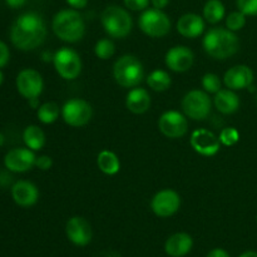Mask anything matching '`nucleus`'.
Masks as SVG:
<instances>
[{"mask_svg":"<svg viewBox=\"0 0 257 257\" xmlns=\"http://www.w3.org/2000/svg\"><path fill=\"white\" fill-rule=\"evenodd\" d=\"M47 38V24L40 14L27 12L20 14L10 28V42L17 49L30 52L37 49Z\"/></svg>","mask_w":257,"mask_h":257,"instance_id":"1","label":"nucleus"},{"mask_svg":"<svg viewBox=\"0 0 257 257\" xmlns=\"http://www.w3.org/2000/svg\"><path fill=\"white\" fill-rule=\"evenodd\" d=\"M205 52L213 59H227L232 57L240 49V40L227 28H212L206 33L202 40Z\"/></svg>","mask_w":257,"mask_h":257,"instance_id":"2","label":"nucleus"},{"mask_svg":"<svg viewBox=\"0 0 257 257\" xmlns=\"http://www.w3.org/2000/svg\"><path fill=\"white\" fill-rule=\"evenodd\" d=\"M52 29L63 42L77 43L84 38L85 23L77 9H63L53 17Z\"/></svg>","mask_w":257,"mask_h":257,"instance_id":"3","label":"nucleus"},{"mask_svg":"<svg viewBox=\"0 0 257 257\" xmlns=\"http://www.w3.org/2000/svg\"><path fill=\"white\" fill-rule=\"evenodd\" d=\"M100 23L110 38L123 39L132 32L133 20L127 9L119 5H108L100 14Z\"/></svg>","mask_w":257,"mask_h":257,"instance_id":"4","label":"nucleus"},{"mask_svg":"<svg viewBox=\"0 0 257 257\" xmlns=\"http://www.w3.org/2000/svg\"><path fill=\"white\" fill-rule=\"evenodd\" d=\"M113 77L120 87L135 88L142 83L145 68L137 57L125 54L115 60L113 65Z\"/></svg>","mask_w":257,"mask_h":257,"instance_id":"5","label":"nucleus"},{"mask_svg":"<svg viewBox=\"0 0 257 257\" xmlns=\"http://www.w3.org/2000/svg\"><path fill=\"white\" fill-rule=\"evenodd\" d=\"M211 105L212 103L208 93L200 89L186 93L181 102L183 114L193 120H205L211 113Z\"/></svg>","mask_w":257,"mask_h":257,"instance_id":"6","label":"nucleus"},{"mask_svg":"<svg viewBox=\"0 0 257 257\" xmlns=\"http://www.w3.org/2000/svg\"><path fill=\"white\" fill-rule=\"evenodd\" d=\"M141 30L151 38H162L170 33L171 20L163 10L151 8L143 10L138 19Z\"/></svg>","mask_w":257,"mask_h":257,"instance_id":"7","label":"nucleus"},{"mask_svg":"<svg viewBox=\"0 0 257 257\" xmlns=\"http://www.w3.org/2000/svg\"><path fill=\"white\" fill-rule=\"evenodd\" d=\"M55 72L67 80H73L79 77L82 72V59L74 49L68 47L60 48L53 57Z\"/></svg>","mask_w":257,"mask_h":257,"instance_id":"8","label":"nucleus"},{"mask_svg":"<svg viewBox=\"0 0 257 257\" xmlns=\"http://www.w3.org/2000/svg\"><path fill=\"white\" fill-rule=\"evenodd\" d=\"M63 120L70 127H84L90 122L93 117L92 105L84 99L80 98H73L67 100L62 107Z\"/></svg>","mask_w":257,"mask_h":257,"instance_id":"9","label":"nucleus"},{"mask_svg":"<svg viewBox=\"0 0 257 257\" xmlns=\"http://www.w3.org/2000/svg\"><path fill=\"white\" fill-rule=\"evenodd\" d=\"M17 89L19 94L25 99L39 98L44 89V80L42 74L33 68H24L17 75Z\"/></svg>","mask_w":257,"mask_h":257,"instance_id":"10","label":"nucleus"},{"mask_svg":"<svg viewBox=\"0 0 257 257\" xmlns=\"http://www.w3.org/2000/svg\"><path fill=\"white\" fill-rule=\"evenodd\" d=\"M181 207V197L176 191L165 188L153 196L151 201V208L158 217H171Z\"/></svg>","mask_w":257,"mask_h":257,"instance_id":"11","label":"nucleus"},{"mask_svg":"<svg viewBox=\"0 0 257 257\" xmlns=\"http://www.w3.org/2000/svg\"><path fill=\"white\" fill-rule=\"evenodd\" d=\"M37 156L34 151L28 147L13 148L5 155L4 166L9 172L24 173L32 170L35 166Z\"/></svg>","mask_w":257,"mask_h":257,"instance_id":"12","label":"nucleus"},{"mask_svg":"<svg viewBox=\"0 0 257 257\" xmlns=\"http://www.w3.org/2000/svg\"><path fill=\"white\" fill-rule=\"evenodd\" d=\"M158 128L161 133L167 138H181L187 133L188 122L187 117L177 110L165 112L158 119Z\"/></svg>","mask_w":257,"mask_h":257,"instance_id":"13","label":"nucleus"},{"mask_svg":"<svg viewBox=\"0 0 257 257\" xmlns=\"http://www.w3.org/2000/svg\"><path fill=\"white\" fill-rule=\"evenodd\" d=\"M190 145L198 155L205 156V157L215 156L221 147L220 138L213 132L203 130V128L193 131L190 138Z\"/></svg>","mask_w":257,"mask_h":257,"instance_id":"14","label":"nucleus"},{"mask_svg":"<svg viewBox=\"0 0 257 257\" xmlns=\"http://www.w3.org/2000/svg\"><path fill=\"white\" fill-rule=\"evenodd\" d=\"M65 235L73 245L84 247V246L89 245V242L92 241L93 232L90 223L84 217L74 216V217L69 218L65 225Z\"/></svg>","mask_w":257,"mask_h":257,"instance_id":"15","label":"nucleus"},{"mask_svg":"<svg viewBox=\"0 0 257 257\" xmlns=\"http://www.w3.org/2000/svg\"><path fill=\"white\" fill-rule=\"evenodd\" d=\"M193 62H195V54L190 48L185 45H176L166 53L165 63L172 72H187L192 68Z\"/></svg>","mask_w":257,"mask_h":257,"instance_id":"16","label":"nucleus"},{"mask_svg":"<svg viewBox=\"0 0 257 257\" xmlns=\"http://www.w3.org/2000/svg\"><path fill=\"white\" fill-rule=\"evenodd\" d=\"M12 198L20 207H32L39 200V190L33 182L27 180H19L12 186Z\"/></svg>","mask_w":257,"mask_h":257,"instance_id":"17","label":"nucleus"},{"mask_svg":"<svg viewBox=\"0 0 257 257\" xmlns=\"http://www.w3.org/2000/svg\"><path fill=\"white\" fill-rule=\"evenodd\" d=\"M223 83H225L226 88L232 90H241L248 88L253 83L252 69L245 64L235 65L225 73Z\"/></svg>","mask_w":257,"mask_h":257,"instance_id":"18","label":"nucleus"},{"mask_svg":"<svg viewBox=\"0 0 257 257\" xmlns=\"http://www.w3.org/2000/svg\"><path fill=\"white\" fill-rule=\"evenodd\" d=\"M205 30V20L195 13L183 14L177 22V32L188 39L198 38Z\"/></svg>","mask_w":257,"mask_h":257,"instance_id":"19","label":"nucleus"},{"mask_svg":"<svg viewBox=\"0 0 257 257\" xmlns=\"http://www.w3.org/2000/svg\"><path fill=\"white\" fill-rule=\"evenodd\" d=\"M193 247V240L188 233L177 232L167 238L165 243V251L171 257H183Z\"/></svg>","mask_w":257,"mask_h":257,"instance_id":"20","label":"nucleus"},{"mask_svg":"<svg viewBox=\"0 0 257 257\" xmlns=\"http://www.w3.org/2000/svg\"><path fill=\"white\" fill-rule=\"evenodd\" d=\"M125 105L128 110L135 114H143L151 107V95L145 88L135 87L128 92L125 98Z\"/></svg>","mask_w":257,"mask_h":257,"instance_id":"21","label":"nucleus"},{"mask_svg":"<svg viewBox=\"0 0 257 257\" xmlns=\"http://www.w3.org/2000/svg\"><path fill=\"white\" fill-rule=\"evenodd\" d=\"M215 107L222 114H232L240 108V98L232 89H220L213 98Z\"/></svg>","mask_w":257,"mask_h":257,"instance_id":"22","label":"nucleus"},{"mask_svg":"<svg viewBox=\"0 0 257 257\" xmlns=\"http://www.w3.org/2000/svg\"><path fill=\"white\" fill-rule=\"evenodd\" d=\"M23 141L32 151H40L45 146V133L39 125L30 124L23 132Z\"/></svg>","mask_w":257,"mask_h":257,"instance_id":"23","label":"nucleus"},{"mask_svg":"<svg viewBox=\"0 0 257 257\" xmlns=\"http://www.w3.org/2000/svg\"><path fill=\"white\" fill-rule=\"evenodd\" d=\"M97 165L98 168L102 171L104 175L113 176L117 175L120 170V162L118 156L112 151L104 150L99 152L97 157Z\"/></svg>","mask_w":257,"mask_h":257,"instance_id":"24","label":"nucleus"},{"mask_svg":"<svg viewBox=\"0 0 257 257\" xmlns=\"http://www.w3.org/2000/svg\"><path fill=\"white\" fill-rule=\"evenodd\" d=\"M226 8L221 0H207L203 7V18L210 24H217L225 18Z\"/></svg>","mask_w":257,"mask_h":257,"instance_id":"25","label":"nucleus"},{"mask_svg":"<svg viewBox=\"0 0 257 257\" xmlns=\"http://www.w3.org/2000/svg\"><path fill=\"white\" fill-rule=\"evenodd\" d=\"M171 75L166 70H153L147 77V84L155 92H165L171 87Z\"/></svg>","mask_w":257,"mask_h":257,"instance_id":"26","label":"nucleus"},{"mask_svg":"<svg viewBox=\"0 0 257 257\" xmlns=\"http://www.w3.org/2000/svg\"><path fill=\"white\" fill-rule=\"evenodd\" d=\"M62 109L55 102H45L37 109V117L43 124H52L59 117Z\"/></svg>","mask_w":257,"mask_h":257,"instance_id":"27","label":"nucleus"},{"mask_svg":"<svg viewBox=\"0 0 257 257\" xmlns=\"http://www.w3.org/2000/svg\"><path fill=\"white\" fill-rule=\"evenodd\" d=\"M94 53L97 58L102 60L110 59L115 53V45L108 38H103V39L98 40L94 45Z\"/></svg>","mask_w":257,"mask_h":257,"instance_id":"28","label":"nucleus"},{"mask_svg":"<svg viewBox=\"0 0 257 257\" xmlns=\"http://www.w3.org/2000/svg\"><path fill=\"white\" fill-rule=\"evenodd\" d=\"M246 25V15L242 12H232L226 17V28L231 32H238Z\"/></svg>","mask_w":257,"mask_h":257,"instance_id":"29","label":"nucleus"},{"mask_svg":"<svg viewBox=\"0 0 257 257\" xmlns=\"http://www.w3.org/2000/svg\"><path fill=\"white\" fill-rule=\"evenodd\" d=\"M202 87L205 92L210 94H216L221 89L220 77L215 73H206L202 77Z\"/></svg>","mask_w":257,"mask_h":257,"instance_id":"30","label":"nucleus"},{"mask_svg":"<svg viewBox=\"0 0 257 257\" xmlns=\"http://www.w3.org/2000/svg\"><path fill=\"white\" fill-rule=\"evenodd\" d=\"M220 142L221 145L227 146V147H231V146L236 145L240 140V133L236 128L233 127H226L221 131L220 133Z\"/></svg>","mask_w":257,"mask_h":257,"instance_id":"31","label":"nucleus"},{"mask_svg":"<svg viewBox=\"0 0 257 257\" xmlns=\"http://www.w3.org/2000/svg\"><path fill=\"white\" fill-rule=\"evenodd\" d=\"M236 5L246 17H257V0H237Z\"/></svg>","mask_w":257,"mask_h":257,"instance_id":"32","label":"nucleus"},{"mask_svg":"<svg viewBox=\"0 0 257 257\" xmlns=\"http://www.w3.org/2000/svg\"><path fill=\"white\" fill-rule=\"evenodd\" d=\"M151 0H123L125 8L132 12H143V10L148 9Z\"/></svg>","mask_w":257,"mask_h":257,"instance_id":"33","label":"nucleus"},{"mask_svg":"<svg viewBox=\"0 0 257 257\" xmlns=\"http://www.w3.org/2000/svg\"><path fill=\"white\" fill-rule=\"evenodd\" d=\"M10 60V49L7 43L0 40V69L4 68Z\"/></svg>","mask_w":257,"mask_h":257,"instance_id":"34","label":"nucleus"},{"mask_svg":"<svg viewBox=\"0 0 257 257\" xmlns=\"http://www.w3.org/2000/svg\"><path fill=\"white\" fill-rule=\"evenodd\" d=\"M53 166V160L47 155H43L37 157V161H35V167L39 168L42 171H48L50 170Z\"/></svg>","mask_w":257,"mask_h":257,"instance_id":"35","label":"nucleus"},{"mask_svg":"<svg viewBox=\"0 0 257 257\" xmlns=\"http://www.w3.org/2000/svg\"><path fill=\"white\" fill-rule=\"evenodd\" d=\"M65 2H67V4L69 5L72 9L80 10V9H84V8L87 7L89 0H65Z\"/></svg>","mask_w":257,"mask_h":257,"instance_id":"36","label":"nucleus"},{"mask_svg":"<svg viewBox=\"0 0 257 257\" xmlns=\"http://www.w3.org/2000/svg\"><path fill=\"white\" fill-rule=\"evenodd\" d=\"M206 257H231V256L230 253H228L226 250H223V248H213L212 251L208 252V255Z\"/></svg>","mask_w":257,"mask_h":257,"instance_id":"37","label":"nucleus"},{"mask_svg":"<svg viewBox=\"0 0 257 257\" xmlns=\"http://www.w3.org/2000/svg\"><path fill=\"white\" fill-rule=\"evenodd\" d=\"M27 2L28 0H5L8 7H10L12 9H19L23 5L27 4Z\"/></svg>","mask_w":257,"mask_h":257,"instance_id":"38","label":"nucleus"},{"mask_svg":"<svg viewBox=\"0 0 257 257\" xmlns=\"http://www.w3.org/2000/svg\"><path fill=\"white\" fill-rule=\"evenodd\" d=\"M151 4L156 9L163 10L168 4H170V0H151Z\"/></svg>","mask_w":257,"mask_h":257,"instance_id":"39","label":"nucleus"},{"mask_svg":"<svg viewBox=\"0 0 257 257\" xmlns=\"http://www.w3.org/2000/svg\"><path fill=\"white\" fill-rule=\"evenodd\" d=\"M28 102H29V105L33 108V109H38V108L40 107L39 98H33V99H29Z\"/></svg>","mask_w":257,"mask_h":257,"instance_id":"40","label":"nucleus"},{"mask_svg":"<svg viewBox=\"0 0 257 257\" xmlns=\"http://www.w3.org/2000/svg\"><path fill=\"white\" fill-rule=\"evenodd\" d=\"M238 257H257L256 251H246V252L241 253Z\"/></svg>","mask_w":257,"mask_h":257,"instance_id":"41","label":"nucleus"},{"mask_svg":"<svg viewBox=\"0 0 257 257\" xmlns=\"http://www.w3.org/2000/svg\"><path fill=\"white\" fill-rule=\"evenodd\" d=\"M4 143H5V136L0 132V147H3V146H4Z\"/></svg>","mask_w":257,"mask_h":257,"instance_id":"42","label":"nucleus"},{"mask_svg":"<svg viewBox=\"0 0 257 257\" xmlns=\"http://www.w3.org/2000/svg\"><path fill=\"white\" fill-rule=\"evenodd\" d=\"M3 83H4V73H3V70L0 69V87H2Z\"/></svg>","mask_w":257,"mask_h":257,"instance_id":"43","label":"nucleus"},{"mask_svg":"<svg viewBox=\"0 0 257 257\" xmlns=\"http://www.w3.org/2000/svg\"><path fill=\"white\" fill-rule=\"evenodd\" d=\"M256 222H257V216H256Z\"/></svg>","mask_w":257,"mask_h":257,"instance_id":"44","label":"nucleus"},{"mask_svg":"<svg viewBox=\"0 0 257 257\" xmlns=\"http://www.w3.org/2000/svg\"><path fill=\"white\" fill-rule=\"evenodd\" d=\"M256 100H257V98H256Z\"/></svg>","mask_w":257,"mask_h":257,"instance_id":"45","label":"nucleus"}]
</instances>
